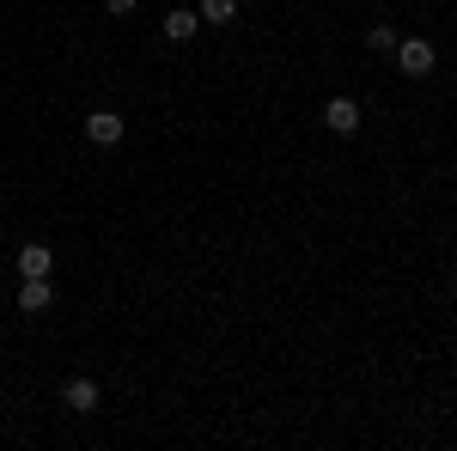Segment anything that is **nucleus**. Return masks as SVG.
Here are the masks:
<instances>
[{
	"mask_svg": "<svg viewBox=\"0 0 457 451\" xmlns=\"http://www.w3.org/2000/svg\"><path fill=\"white\" fill-rule=\"evenodd\" d=\"M433 62H439V49H433L427 37H396V68L409 73V79H427Z\"/></svg>",
	"mask_w": 457,
	"mask_h": 451,
	"instance_id": "1",
	"label": "nucleus"
},
{
	"mask_svg": "<svg viewBox=\"0 0 457 451\" xmlns=\"http://www.w3.org/2000/svg\"><path fill=\"white\" fill-rule=\"evenodd\" d=\"M19 312H25V317L55 312V280H49V275H25V287H19Z\"/></svg>",
	"mask_w": 457,
	"mask_h": 451,
	"instance_id": "2",
	"label": "nucleus"
},
{
	"mask_svg": "<svg viewBox=\"0 0 457 451\" xmlns=\"http://www.w3.org/2000/svg\"><path fill=\"white\" fill-rule=\"evenodd\" d=\"M323 129H329V135H353V129H360V104H353V98H329V104H323Z\"/></svg>",
	"mask_w": 457,
	"mask_h": 451,
	"instance_id": "3",
	"label": "nucleus"
},
{
	"mask_svg": "<svg viewBox=\"0 0 457 451\" xmlns=\"http://www.w3.org/2000/svg\"><path fill=\"white\" fill-rule=\"evenodd\" d=\"M86 140H92V146H116V140H122V116H116V110H92V116H86Z\"/></svg>",
	"mask_w": 457,
	"mask_h": 451,
	"instance_id": "4",
	"label": "nucleus"
},
{
	"mask_svg": "<svg viewBox=\"0 0 457 451\" xmlns=\"http://www.w3.org/2000/svg\"><path fill=\"white\" fill-rule=\"evenodd\" d=\"M62 403H68L73 415H92V409H98V379H68Z\"/></svg>",
	"mask_w": 457,
	"mask_h": 451,
	"instance_id": "5",
	"label": "nucleus"
},
{
	"mask_svg": "<svg viewBox=\"0 0 457 451\" xmlns=\"http://www.w3.org/2000/svg\"><path fill=\"white\" fill-rule=\"evenodd\" d=\"M195 25H202V13H189V6H171V13H165V37H171V43H189Z\"/></svg>",
	"mask_w": 457,
	"mask_h": 451,
	"instance_id": "6",
	"label": "nucleus"
},
{
	"mask_svg": "<svg viewBox=\"0 0 457 451\" xmlns=\"http://www.w3.org/2000/svg\"><path fill=\"white\" fill-rule=\"evenodd\" d=\"M19 275H55L49 244H25V250H19Z\"/></svg>",
	"mask_w": 457,
	"mask_h": 451,
	"instance_id": "7",
	"label": "nucleus"
},
{
	"mask_svg": "<svg viewBox=\"0 0 457 451\" xmlns=\"http://www.w3.org/2000/svg\"><path fill=\"white\" fill-rule=\"evenodd\" d=\"M238 19V0H202V25H232Z\"/></svg>",
	"mask_w": 457,
	"mask_h": 451,
	"instance_id": "8",
	"label": "nucleus"
},
{
	"mask_svg": "<svg viewBox=\"0 0 457 451\" xmlns=\"http://www.w3.org/2000/svg\"><path fill=\"white\" fill-rule=\"evenodd\" d=\"M366 43H372V49H396V25H372Z\"/></svg>",
	"mask_w": 457,
	"mask_h": 451,
	"instance_id": "9",
	"label": "nucleus"
},
{
	"mask_svg": "<svg viewBox=\"0 0 457 451\" xmlns=\"http://www.w3.org/2000/svg\"><path fill=\"white\" fill-rule=\"evenodd\" d=\"M104 13H116V19H129V13H135V0H104Z\"/></svg>",
	"mask_w": 457,
	"mask_h": 451,
	"instance_id": "10",
	"label": "nucleus"
},
{
	"mask_svg": "<svg viewBox=\"0 0 457 451\" xmlns=\"http://www.w3.org/2000/svg\"><path fill=\"white\" fill-rule=\"evenodd\" d=\"M452 293H457V280H452Z\"/></svg>",
	"mask_w": 457,
	"mask_h": 451,
	"instance_id": "11",
	"label": "nucleus"
}]
</instances>
